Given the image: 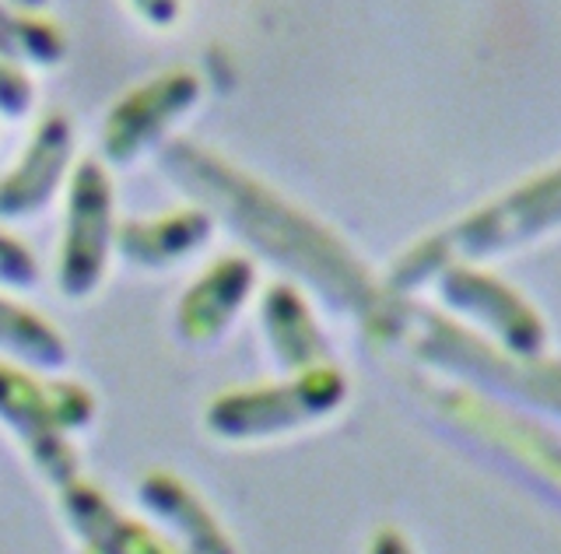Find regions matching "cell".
Here are the masks:
<instances>
[{
  "label": "cell",
  "mask_w": 561,
  "mask_h": 554,
  "mask_svg": "<svg viewBox=\"0 0 561 554\" xmlns=\"http://www.w3.org/2000/svg\"><path fill=\"white\" fill-rule=\"evenodd\" d=\"M428 401L449 425L463 428L467 436L495 449L499 457L513 460L561 492V439H554L551 431L537 428L530 418L473 386H443Z\"/></svg>",
  "instance_id": "obj_3"
},
{
  "label": "cell",
  "mask_w": 561,
  "mask_h": 554,
  "mask_svg": "<svg viewBox=\"0 0 561 554\" xmlns=\"http://www.w3.org/2000/svg\"><path fill=\"white\" fill-rule=\"evenodd\" d=\"M207 239L204 215H175L151 224H127L119 232V253L140 267H169L180 256H190Z\"/></svg>",
  "instance_id": "obj_13"
},
{
  "label": "cell",
  "mask_w": 561,
  "mask_h": 554,
  "mask_svg": "<svg viewBox=\"0 0 561 554\" xmlns=\"http://www.w3.org/2000/svg\"><path fill=\"white\" fill-rule=\"evenodd\" d=\"M140 509L151 516L154 530H165V541L183 554H239L218 516L204 498L169 471H151L137 484Z\"/></svg>",
  "instance_id": "obj_9"
},
{
  "label": "cell",
  "mask_w": 561,
  "mask_h": 554,
  "mask_svg": "<svg viewBox=\"0 0 561 554\" xmlns=\"http://www.w3.org/2000/svg\"><path fill=\"white\" fill-rule=\"evenodd\" d=\"M365 554H414V544L397 527H379L373 533V541H368Z\"/></svg>",
  "instance_id": "obj_15"
},
{
  "label": "cell",
  "mask_w": 561,
  "mask_h": 554,
  "mask_svg": "<svg viewBox=\"0 0 561 554\" xmlns=\"http://www.w3.org/2000/svg\"><path fill=\"white\" fill-rule=\"evenodd\" d=\"M386 334L408 344L425 366L470 379L488 396H502L534 414L561 422V358H508L467 326L435 313H382Z\"/></svg>",
  "instance_id": "obj_1"
},
{
  "label": "cell",
  "mask_w": 561,
  "mask_h": 554,
  "mask_svg": "<svg viewBox=\"0 0 561 554\" xmlns=\"http://www.w3.org/2000/svg\"><path fill=\"white\" fill-rule=\"evenodd\" d=\"M253 291V267L245 259H221L193 285L175 313V331L190 344L218 341Z\"/></svg>",
  "instance_id": "obj_10"
},
{
  "label": "cell",
  "mask_w": 561,
  "mask_h": 554,
  "mask_svg": "<svg viewBox=\"0 0 561 554\" xmlns=\"http://www.w3.org/2000/svg\"><path fill=\"white\" fill-rule=\"evenodd\" d=\"M0 358L35 376H53L67 366V341L25 305L0 299Z\"/></svg>",
  "instance_id": "obj_12"
},
{
  "label": "cell",
  "mask_w": 561,
  "mask_h": 554,
  "mask_svg": "<svg viewBox=\"0 0 561 554\" xmlns=\"http://www.w3.org/2000/svg\"><path fill=\"white\" fill-rule=\"evenodd\" d=\"M84 176L70 197L67 239L60 253V291L67 299H84L99 288L110 256V194L95 169H81Z\"/></svg>",
  "instance_id": "obj_8"
},
{
  "label": "cell",
  "mask_w": 561,
  "mask_h": 554,
  "mask_svg": "<svg viewBox=\"0 0 561 554\" xmlns=\"http://www.w3.org/2000/svg\"><path fill=\"white\" fill-rule=\"evenodd\" d=\"M39 270H35V259L28 256L25 246H18L14 239L0 235V285L8 288H32Z\"/></svg>",
  "instance_id": "obj_14"
},
{
  "label": "cell",
  "mask_w": 561,
  "mask_h": 554,
  "mask_svg": "<svg viewBox=\"0 0 561 554\" xmlns=\"http://www.w3.org/2000/svg\"><path fill=\"white\" fill-rule=\"evenodd\" d=\"M0 422L22 442L35 474L53 488L78 481V449L53 407L49 379L0 361Z\"/></svg>",
  "instance_id": "obj_5"
},
{
  "label": "cell",
  "mask_w": 561,
  "mask_h": 554,
  "mask_svg": "<svg viewBox=\"0 0 561 554\" xmlns=\"http://www.w3.org/2000/svg\"><path fill=\"white\" fill-rule=\"evenodd\" d=\"M438 291L449 309L481 326L484 341L508 358H540L548 348V326L516 288L470 267H443Z\"/></svg>",
  "instance_id": "obj_4"
},
{
  "label": "cell",
  "mask_w": 561,
  "mask_h": 554,
  "mask_svg": "<svg viewBox=\"0 0 561 554\" xmlns=\"http://www.w3.org/2000/svg\"><path fill=\"white\" fill-rule=\"evenodd\" d=\"M347 401V379L333 366L288 376L285 383L221 393L204 411V428L221 442L285 439L333 418Z\"/></svg>",
  "instance_id": "obj_2"
},
{
  "label": "cell",
  "mask_w": 561,
  "mask_h": 554,
  "mask_svg": "<svg viewBox=\"0 0 561 554\" xmlns=\"http://www.w3.org/2000/svg\"><path fill=\"white\" fill-rule=\"evenodd\" d=\"M558 221H561V172L519 189V194L488 207L481 215L467 218L463 224H456L449 235L428 242L425 250H432L428 256L435 264L446 267L449 253L484 256L495 250H508V246H516V242L548 232Z\"/></svg>",
  "instance_id": "obj_6"
},
{
  "label": "cell",
  "mask_w": 561,
  "mask_h": 554,
  "mask_svg": "<svg viewBox=\"0 0 561 554\" xmlns=\"http://www.w3.org/2000/svg\"><path fill=\"white\" fill-rule=\"evenodd\" d=\"M60 512L78 536L81 554H183L154 527L123 516L95 484L81 477L60 488Z\"/></svg>",
  "instance_id": "obj_7"
},
{
  "label": "cell",
  "mask_w": 561,
  "mask_h": 554,
  "mask_svg": "<svg viewBox=\"0 0 561 554\" xmlns=\"http://www.w3.org/2000/svg\"><path fill=\"white\" fill-rule=\"evenodd\" d=\"M260 323H263V337H267V348L280 366V372L298 376V372L330 366V344L295 288H285V285L271 288L260 305Z\"/></svg>",
  "instance_id": "obj_11"
}]
</instances>
